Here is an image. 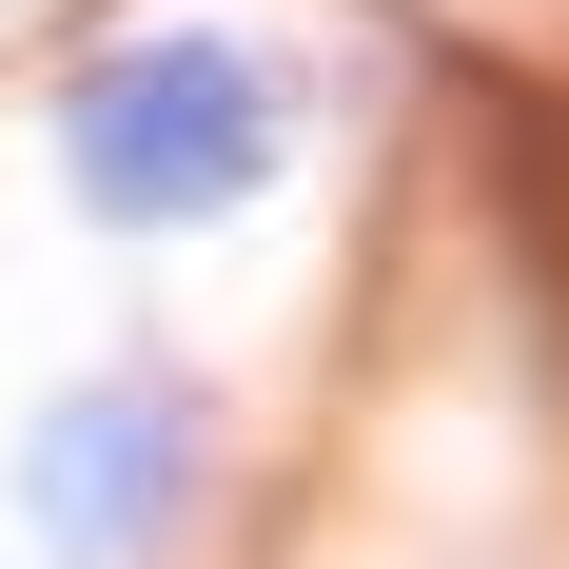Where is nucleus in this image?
Wrapping results in <instances>:
<instances>
[{"instance_id":"1","label":"nucleus","mask_w":569,"mask_h":569,"mask_svg":"<svg viewBox=\"0 0 569 569\" xmlns=\"http://www.w3.org/2000/svg\"><path fill=\"white\" fill-rule=\"evenodd\" d=\"M59 138H79V177L118 217H217V197L276 177V79L236 40H158V59H99Z\"/></svg>"},{"instance_id":"2","label":"nucleus","mask_w":569,"mask_h":569,"mask_svg":"<svg viewBox=\"0 0 569 569\" xmlns=\"http://www.w3.org/2000/svg\"><path fill=\"white\" fill-rule=\"evenodd\" d=\"M20 471H40V530L79 569H158L177 491H197V412H177V393H79Z\"/></svg>"}]
</instances>
